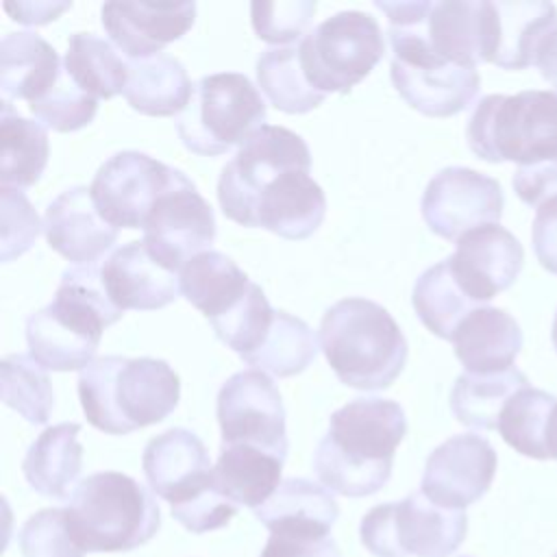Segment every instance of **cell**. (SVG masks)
<instances>
[{
	"label": "cell",
	"instance_id": "48",
	"mask_svg": "<svg viewBox=\"0 0 557 557\" xmlns=\"http://www.w3.org/2000/svg\"><path fill=\"white\" fill-rule=\"evenodd\" d=\"M535 65L544 81H548L557 89V26L546 35L537 50Z\"/></svg>",
	"mask_w": 557,
	"mask_h": 557
},
{
	"label": "cell",
	"instance_id": "14",
	"mask_svg": "<svg viewBox=\"0 0 557 557\" xmlns=\"http://www.w3.org/2000/svg\"><path fill=\"white\" fill-rule=\"evenodd\" d=\"M503 205L505 198L496 178L453 165L431 178L420 209L431 233L457 242L479 226L498 224Z\"/></svg>",
	"mask_w": 557,
	"mask_h": 557
},
{
	"label": "cell",
	"instance_id": "38",
	"mask_svg": "<svg viewBox=\"0 0 557 557\" xmlns=\"http://www.w3.org/2000/svg\"><path fill=\"white\" fill-rule=\"evenodd\" d=\"M2 400L26 422L44 424L54 407V392L46 368L30 355H7L0 366Z\"/></svg>",
	"mask_w": 557,
	"mask_h": 557
},
{
	"label": "cell",
	"instance_id": "25",
	"mask_svg": "<svg viewBox=\"0 0 557 557\" xmlns=\"http://www.w3.org/2000/svg\"><path fill=\"white\" fill-rule=\"evenodd\" d=\"M339 516L337 500L322 485L294 476L255 509V518L270 535L326 537Z\"/></svg>",
	"mask_w": 557,
	"mask_h": 557
},
{
	"label": "cell",
	"instance_id": "33",
	"mask_svg": "<svg viewBox=\"0 0 557 557\" xmlns=\"http://www.w3.org/2000/svg\"><path fill=\"white\" fill-rule=\"evenodd\" d=\"M65 72L70 78L96 100L124 94L128 81V63L113 46L94 33H74L67 39Z\"/></svg>",
	"mask_w": 557,
	"mask_h": 557
},
{
	"label": "cell",
	"instance_id": "36",
	"mask_svg": "<svg viewBox=\"0 0 557 557\" xmlns=\"http://www.w3.org/2000/svg\"><path fill=\"white\" fill-rule=\"evenodd\" d=\"M257 81L268 100L285 113H307L320 107L326 94L305 78L298 46H278L257 59Z\"/></svg>",
	"mask_w": 557,
	"mask_h": 557
},
{
	"label": "cell",
	"instance_id": "49",
	"mask_svg": "<svg viewBox=\"0 0 557 557\" xmlns=\"http://www.w3.org/2000/svg\"><path fill=\"white\" fill-rule=\"evenodd\" d=\"M546 450H548V459H557V405L553 407V413H550V420H548Z\"/></svg>",
	"mask_w": 557,
	"mask_h": 557
},
{
	"label": "cell",
	"instance_id": "4",
	"mask_svg": "<svg viewBox=\"0 0 557 557\" xmlns=\"http://www.w3.org/2000/svg\"><path fill=\"white\" fill-rule=\"evenodd\" d=\"M181 396L178 374L163 359L107 355L78 374V398L91 426L126 435L165 420Z\"/></svg>",
	"mask_w": 557,
	"mask_h": 557
},
{
	"label": "cell",
	"instance_id": "20",
	"mask_svg": "<svg viewBox=\"0 0 557 557\" xmlns=\"http://www.w3.org/2000/svg\"><path fill=\"white\" fill-rule=\"evenodd\" d=\"M100 15L111 41L133 61L181 39L196 20V2H104Z\"/></svg>",
	"mask_w": 557,
	"mask_h": 557
},
{
	"label": "cell",
	"instance_id": "50",
	"mask_svg": "<svg viewBox=\"0 0 557 557\" xmlns=\"http://www.w3.org/2000/svg\"><path fill=\"white\" fill-rule=\"evenodd\" d=\"M550 339H553V346L557 350V313H555V320H553V331H550Z\"/></svg>",
	"mask_w": 557,
	"mask_h": 557
},
{
	"label": "cell",
	"instance_id": "34",
	"mask_svg": "<svg viewBox=\"0 0 557 557\" xmlns=\"http://www.w3.org/2000/svg\"><path fill=\"white\" fill-rule=\"evenodd\" d=\"M411 300L420 322L442 339H453L459 322L479 307L457 285L446 259L418 276Z\"/></svg>",
	"mask_w": 557,
	"mask_h": 557
},
{
	"label": "cell",
	"instance_id": "45",
	"mask_svg": "<svg viewBox=\"0 0 557 557\" xmlns=\"http://www.w3.org/2000/svg\"><path fill=\"white\" fill-rule=\"evenodd\" d=\"M531 242L540 265L557 276V196L535 209Z\"/></svg>",
	"mask_w": 557,
	"mask_h": 557
},
{
	"label": "cell",
	"instance_id": "1",
	"mask_svg": "<svg viewBox=\"0 0 557 557\" xmlns=\"http://www.w3.org/2000/svg\"><path fill=\"white\" fill-rule=\"evenodd\" d=\"M305 139L283 126L263 124L222 168V213L242 226H261L285 239H307L326 213L322 187L309 176Z\"/></svg>",
	"mask_w": 557,
	"mask_h": 557
},
{
	"label": "cell",
	"instance_id": "13",
	"mask_svg": "<svg viewBox=\"0 0 557 557\" xmlns=\"http://www.w3.org/2000/svg\"><path fill=\"white\" fill-rule=\"evenodd\" d=\"M218 422L222 444H244L287 457L283 400L265 372L242 370L220 387Z\"/></svg>",
	"mask_w": 557,
	"mask_h": 557
},
{
	"label": "cell",
	"instance_id": "16",
	"mask_svg": "<svg viewBox=\"0 0 557 557\" xmlns=\"http://www.w3.org/2000/svg\"><path fill=\"white\" fill-rule=\"evenodd\" d=\"M141 466L150 490L170 503L172 516L218 490L209 453L187 429H170L152 437L144 448Z\"/></svg>",
	"mask_w": 557,
	"mask_h": 557
},
{
	"label": "cell",
	"instance_id": "17",
	"mask_svg": "<svg viewBox=\"0 0 557 557\" xmlns=\"http://www.w3.org/2000/svg\"><path fill=\"white\" fill-rule=\"evenodd\" d=\"M496 461V450L485 437L453 435L429 455L420 492L440 507L466 509L490 490Z\"/></svg>",
	"mask_w": 557,
	"mask_h": 557
},
{
	"label": "cell",
	"instance_id": "47",
	"mask_svg": "<svg viewBox=\"0 0 557 557\" xmlns=\"http://www.w3.org/2000/svg\"><path fill=\"white\" fill-rule=\"evenodd\" d=\"M70 7L72 2H4V11L11 15V20L28 26L48 24Z\"/></svg>",
	"mask_w": 557,
	"mask_h": 557
},
{
	"label": "cell",
	"instance_id": "19",
	"mask_svg": "<svg viewBox=\"0 0 557 557\" xmlns=\"http://www.w3.org/2000/svg\"><path fill=\"white\" fill-rule=\"evenodd\" d=\"M446 261L463 294L481 305L513 285L524 263V250L507 228L487 224L461 235L457 250Z\"/></svg>",
	"mask_w": 557,
	"mask_h": 557
},
{
	"label": "cell",
	"instance_id": "30",
	"mask_svg": "<svg viewBox=\"0 0 557 557\" xmlns=\"http://www.w3.org/2000/svg\"><path fill=\"white\" fill-rule=\"evenodd\" d=\"M178 283L187 302L207 320H215L246 294L250 278L231 257L207 250L181 268Z\"/></svg>",
	"mask_w": 557,
	"mask_h": 557
},
{
	"label": "cell",
	"instance_id": "51",
	"mask_svg": "<svg viewBox=\"0 0 557 557\" xmlns=\"http://www.w3.org/2000/svg\"><path fill=\"white\" fill-rule=\"evenodd\" d=\"M555 557H557V555H555Z\"/></svg>",
	"mask_w": 557,
	"mask_h": 557
},
{
	"label": "cell",
	"instance_id": "35",
	"mask_svg": "<svg viewBox=\"0 0 557 557\" xmlns=\"http://www.w3.org/2000/svg\"><path fill=\"white\" fill-rule=\"evenodd\" d=\"M318 348V337L305 320L276 311L263 342L244 361L274 376H294L315 359Z\"/></svg>",
	"mask_w": 557,
	"mask_h": 557
},
{
	"label": "cell",
	"instance_id": "42",
	"mask_svg": "<svg viewBox=\"0 0 557 557\" xmlns=\"http://www.w3.org/2000/svg\"><path fill=\"white\" fill-rule=\"evenodd\" d=\"M318 4L313 0L252 2L250 15L259 39L268 44H289L307 35Z\"/></svg>",
	"mask_w": 557,
	"mask_h": 557
},
{
	"label": "cell",
	"instance_id": "27",
	"mask_svg": "<svg viewBox=\"0 0 557 557\" xmlns=\"http://www.w3.org/2000/svg\"><path fill=\"white\" fill-rule=\"evenodd\" d=\"M285 459L268 450L244 446V444H222L218 463L213 468L215 487L237 507H261L283 483Z\"/></svg>",
	"mask_w": 557,
	"mask_h": 557
},
{
	"label": "cell",
	"instance_id": "41",
	"mask_svg": "<svg viewBox=\"0 0 557 557\" xmlns=\"http://www.w3.org/2000/svg\"><path fill=\"white\" fill-rule=\"evenodd\" d=\"M24 557H83L70 533L65 509H41L33 513L17 535Z\"/></svg>",
	"mask_w": 557,
	"mask_h": 557
},
{
	"label": "cell",
	"instance_id": "32",
	"mask_svg": "<svg viewBox=\"0 0 557 557\" xmlns=\"http://www.w3.org/2000/svg\"><path fill=\"white\" fill-rule=\"evenodd\" d=\"M48 163V131L2 104L0 115V185L28 187Z\"/></svg>",
	"mask_w": 557,
	"mask_h": 557
},
{
	"label": "cell",
	"instance_id": "7",
	"mask_svg": "<svg viewBox=\"0 0 557 557\" xmlns=\"http://www.w3.org/2000/svg\"><path fill=\"white\" fill-rule=\"evenodd\" d=\"M70 533L85 553H126L161 527L154 496L133 476L104 470L83 479L65 507Z\"/></svg>",
	"mask_w": 557,
	"mask_h": 557
},
{
	"label": "cell",
	"instance_id": "5",
	"mask_svg": "<svg viewBox=\"0 0 557 557\" xmlns=\"http://www.w3.org/2000/svg\"><path fill=\"white\" fill-rule=\"evenodd\" d=\"M389 20L392 83L400 98L429 117H448L463 111L481 89L476 67L440 59L426 44L420 22L431 2H374Z\"/></svg>",
	"mask_w": 557,
	"mask_h": 557
},
{
	"label": "cell",
	"instance_id": "3",
	"mask_svg": "<svg viewBox=\"0 0 557 557\" xmlns=\"http://www.w3.org/2000/svg\"><path fill=\"white\" fill-rule=\"evenodd\" d=\"M122 315L124 311L107 296L96 263L67 268L54 300L26 320L30 357L46 370H85L94 361L102 331Z\"/></svg>",
	"mask_w": 557,
	"mask_h": 557
},
{
	"label": "cell",
	"instance_id": "21",
	"mask_svg": "<svg viewBox=\"0 0 557 557\" xmlns=\"http://www.w3.org/2000/svg\"><path fill=\"white\" fill-rule=\"evenodd\" d=\"M44 231L50 248L78 265L98 261L117 239V228L98 213L85 185L65 189L48 205Z\"/></svg>",
	"mask_w": 557,
	"mask_h": 557
},
{
	"label": "cell",
	"instance_id": "23",
	"mask_svg": "<svg viewBox=\"0 0 557 557\" xmlns=\"http://www.w3.org/2000/svg\"><path fill=\"white\" fill-rule=\"evenodd\" d=\"M57 50L35 33H9L0 41V98L26 100L28 107L44 100L63 78Z\"/></svg>",
	"mask_w": 557,
	"mask_h": 557
},
{
	"label": "cell",
	"instance_id": "8",
	"mask_svg": "<svg viewBox=\"0 0 557 557\" xmlns=\"http://www.w3.org/2000/svg\"><path fill=\"white\" fill-rule=\"evenodd\" d=\"M466 137L470 150L487 163H557V91L490 94L474 107Z\"/></svg>",
	"mask_w": 557,
	"mask_h": 557
},
{
	"label": "cell",
	"instance_id": "39",
	"mask_svg": "<svg viewBox=\"0 0 557 557\" xmlns=\"http://www.w3.org/2000/svg\"><path fill=\"white\" fill-rule=\"evenodd\" d=\"M274 309L270 307L263 289L250 281L246 294L220 318L209 320L218 339L235 350L242 359L259 348L272 326Z\"/></svg>",
	"mask_w": 557,
	"mask_h": 557
},
{
	"label": "cell",
	"instance_id": "29",
	"mask_svg": "<svg viewBox=\"0 0 557 557\" xmlns=\"http://www.w3.org/2000/svg\"><path fill=\"white\" fill-rule=\"evenodd\" d=\"M429 48L444 61L476 67L481 57V2H431L420 22Z\"/></svg>",
	"mask_w": 557,
	"mask_h": 557
},
{
	"label": "cell",
	"instance_id": "22",
	"mask_svg": "<svg viewBox=\"0 0 557 557\" xmlns=\"http://www.w3.org/2000/svg\"><path fill=\"white\" fill-rule=\"evenodd\" d=\"M100 278L111 302L126 309H161L176 300L181 283L176 272L163 268L144 242L115 248L100 265Z\"/></svg>",
	"mask_w": 557,
	"mask_h": 557
},
{
	"label": "cell",
	"instance_id": "31",
	"mask_svg": "<svg viewBox=\"0 0 557 557\" xmlns=\"http://www.w3.org/2000/svg\"><path fill=\"white\" fill-rule=\"evenodd\" d=\"M524 387H529V379L516 366L494 374L463 372L453 385L450 409L470 429H498L503 407Z\"/></svg>",
	"mask_w": 557,
	"mask_h": 557
},
{
	"label": "cell",
	"instance_id": "28",
	"mask_svg": "<svg viewBox=\"0 0 557 557\" xmlns=\"http://www.w3.org/2000/svg\"><path fill=\"white\" fill-rule=\"evenodd\" d=\"M194 85L183 63L168 54L128 61V81L124 87L126 102L144 115L183 113L191 98Z\"/></svg>",
	"mask_w": 557,
	"mask_h": 557
},
{
	"label": "cell",
	"instance_id": "24",
	"mask_svg": "<svg viewBox=\"0 0 557 557\" xmlns=\"http://www.w3.org/2000/svg\"><path fill=\"white\" fill-rule=\"evenodd\" d=\"M450 342L466 372L494 374L513 368L522 331L505 309L476 307L459 322Z\"/></svg>",
	"mask_w": 557,
	"mask_h": 557
},
{
	"label": "cell",
	"instance_id": "46",
	"mask_svg": "<svg viewBox=\"0 0 557 557\" xmlns=\"http://www.w3.org/2000/svg\"><path fill=\"white\" fill-rule=\"evenodd\" d=\"M259 557H342L335 540L300 537V535H270Z\"/></svg>",
	"mask_w": 557,
	"mask_h": 557
},
{
	"label": "cell",
	"instance_id": "15",
	"mask_svg": "<svg viewBox=\"0 0 557 557\" xmlns=\"http://www.w3.org/2000/svg\"><path fill=\"white\" fill-rule=\"evenodd\" d=\"M178 172L144 152H117L91 181L94 205L111 226L139 228Z\"/></svg>",
	"mask_w": 557,
	"mask_h": 557
},
{
	"label": "cell",
	"instance_id": "43",
	"mask_svg": "<svg viewBox=\"0 0 557 557\" xmlns=\"http://www.w3.org/2000/svg\"><path fill=\"white\" fill-rule=\"evenodd\" d=\"M0 215H2L0 259L9 263L11 259L24 255L35 244L41 231V224L28 198L17 187L0 185Z\"/></svg>",
	"mask_w": 557,
	"mask_h": 557
},
{
	"label": "cell",
	"instance_id": "9",
	"mask_svg": "<svg viewBox=\"0 0 557 557\" xmlns=\"http://www.w3.org/2000/svg\"><path fill=\"white\" fill-rule=\"evenodd\" d=\"M265 102L252 81L237 72L202 76L176 117V131L187 150L215 157L244 144L265 122Z\"/></svg>",
	"mask_w": 557,
	"mask_h": 557
},
{
	"label": "cell",
	"instance_id": "18",
	"mask_svg": "<svg viewBox=\"0 0 557 557\" xmlns=\"http://www.w3.org/2000/svg\"><path fill=\"white\" fill-rule=\"evenodd\" d=\"M555 26L557 7L553 2H481V57L503 70L535 65L537 50Z\"/></svg>",
	"mask_w": 557,
	"mask_h": 557
},
{
	"label": "cell",
	"instance_id": "6",
	"mask_svg": "<svg viewBox=\"0 0 557 557\" xmlns=\"http://www.w3.org/2000/svg\"><path fill=\"white\" fill-rule=\"evenodd\" d=\"M320 348L337 379L355 389L389 387L409 352L389 311L368 298H344L326 309Z\"/></svg>",
	"mask_w": 557,
	"mask_h": 557
},
{
	"label": "cell",
	"instance_id": "26",
	"mask_svg": "<svg viewBox=\"0 0 557 557\" xmlns=\"http://www.w3.org/2000/svg\"><path fill=\"white\" fill-rule=\"evenodd\" d=\"M78 433L81 426L76 422H63L48 426L30 444L22 461V472L37 494L57 500L70 496L83 468Z\"/></svg>",
	"mask_w": 557,
	"mask_h": 557
},
{
	"label": "cell",
	"instance_id": "44",
	"mask_svg": "<svg viewBox=\"0 0 557 557\" xmlns=\"http://www.w3.org/2000/svg\"><path fill=\"white\" fill-rule=\"evenodd\" d=\"M511 183H513L516 196L524 205L540 207L548 198L557 196V163H540V165L518 168Z\"/></svg>",
	"mask_w": 557,
	"mask_h": 557
},
{
	"label": "cell",
	"instance_id": "10",
	"mask_svg": "<svg viewBox=\"0 0 557 557\" xmlns=\"http://www.w3.org/2000/svg\"><path fill=\"white\" fill-rule=\"evenodd\" d=\"M468 516L446 509L422 492L372 507L359 524V537L374 557H450L466 540Z\"/></svg>",
	"mask_w": 557,
	"mask_h": 557
},
{
	"label": "cell",
	"instance_id": "2",
	"mask_svg": "<svg viewBox=\"0 0 557 557\" xmlns=\"http://www.w3.org/2000/svg\"><path fill=\"white\" fill-rule=\"evenodd\" d=\"M405 433L407 418L398 403L355 398L331 416L313 455V470L335 494H376L389 481L394 453Z\"/></svg>",
	"mask_w": 557,
	"mask_h": 557
},
{
	"label": "cell",
	"instance_id": "37",
	"mask_svg": "<svg viewBox=\"0 0 557 557\" xmlns=\"http://www.w3.org/2000/svg\"><path fill=\"white\" fill-rule=\"evenodd\" d=\"M557 398L537 387L516 392L503 407L498 420L500 437L520 455L531 459H548L546 431Z\"/></svg>",
	"mask_w": 557,
	"mask_h": 557
},
{
	"label": "cell",
	"instance_id": "12",
	"mask_svg": "<svg viewBox=\"0 0 557 557\" xmlns=\"http://www.w3.org/2000/svg\"><path fill=\"white\" fill-rule=\"evenodd\" d=\"M141 228L148 252L172 272L207 252L215 239L213 209L183 172L161 194Z\"/></svg>",
	"mask_w": 557,
	"mask_h": 557
},
{
	"label": "cell",
	"instance_id": "40",
	"mask_svg": "<svg viewBox=\"0 0 557 557\" xmlns=\"http://www.w3.org/2000/svg\"><path fill=\"white\" fill-rule=\"evenodd\" d=\"M28 109L46 128L70 133L87 126L94 120L98 100L85 94L65 72L61 83L44 100L30 104Z\"/></svg>",
	"mask_w": 557,
	"mask_h": 557
},
{
	"label": "cell",
	"instance_id": "11",
	"mask_svg": "<svg viewBox=\"0 0 557 557\" xmlns=\"http://www.w3.org/2000/svg\"><path fill=\"white\" fill-rule=\"evenodd\" d=\"M385 41L379 22L363 11H339L298 44L300 67L322 94L350 91L383 59Z\"/></svg>",
	"mask_w": 557,
	"mask_h": 557
}]
</instances>
